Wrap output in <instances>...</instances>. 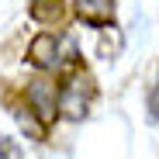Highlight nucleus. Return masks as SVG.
<instances>
[{"mask_svg": "<svg viewBox=\"0 0 159 159\" xmlns=\"http://www.w3.org/2000/svg\"><path fill=\"white\" fill-rule=\"evenodd\" d=\"M73 11L80 21L104 28V24H114V0H73Z\"/></svg>", "mask_w": 159, "mask_h": 159, "instance_id": "20e7f679", "label": "nucleus"}, {"mask_svg": "<svg viewBox=\"0 0 159 159\" xmlns=\"http://www.w3.org/2000/svg\"><path fill=\"white\" fill-rule=\"evenodd\" d=\"M28 62L38 66V69H56L62 62V38L52 35V31H42L31 45H28Z\"/></svg>", "mask_w": 159, "mask_h": 159, "instance_id": "f03ea898", "label": "nucleus"}, {"mask_svg": "<svg viewBox=\"0 0 159 159\" xmlns=\"http://www.w3.org/2000/svg\"><path fill=\"white\" fill-rule=\"evenodd\" d=\"M28 100H31L35 114L42 118V125L56 121V114L62 111V93L52 87L48 80H31V83H28Z\"/></svg>", "mask_w": 159, "mask_h": 159, "instance_id": "f257e3e1", "label": "nucleus"}, {"mask_svg": "<svg viewBox=\"0 0 159 159\" xmlns=\"http://www.w3.org/2000/svg\"><path fill=\"white\" fill-rule=\"evenodd\" d=\"M149 118L159 121V80H156V90H152V97H149Z\"/></svg>", "mask_w": 159, "mask_h": 159, "instance_id": "423d86ee", "label": "nucleus"}, {"mask_svg": "<svg viewBox=\"0 0 159 159\" xmlns=\"http://www.w3.org/2000/svg\"><path fill=\"white\" fill-rule=\"evenodd\" d=\"M62 0H31V17L42 21V24H56L62 17Z\"/></svg>", "mask_w": 159, "mask_h": 159, "instance_id": "39448f33", "label": "nucleus"}, {"mask_svg": "<svg viewBox=\"0 0 159 159\" xmlns=\"http://www.w3.org/2000/svg\"><path fill=\"white\" fill-rule=\"evenodd\" d=\"M90 97H93V83L87 76H73L62 90V111L69 118H83L87 107H90Z\"/></svg>", "mask_w": 159, "mask_h": 159, "instance_id": "7ed1b4c3", "label": "nucleus"}]
</instances>
